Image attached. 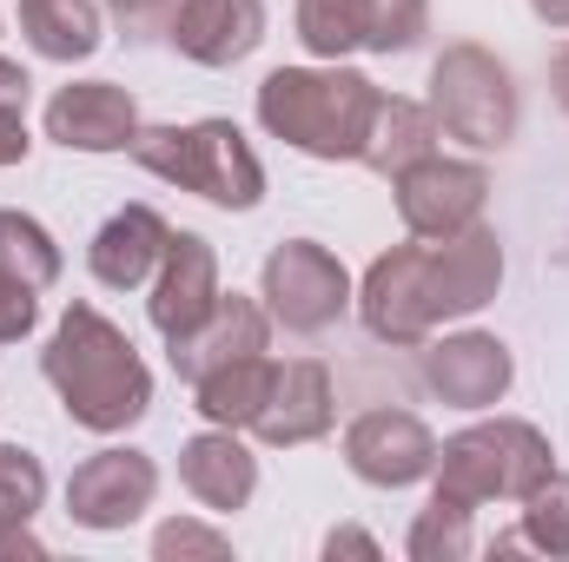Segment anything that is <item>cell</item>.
<instances>
[{"label": "cell", "mask_w": 569, "mask_h": 562, "mask_svg": "<svg viewBox=\"0 0 569 562\" xmlns=\"http://www.w3.org/2000/svg\"><path fill=\"white\" fill-rule=\"evenodd\" d=\"M557 470V450L537 423L523 418H483L457 436L437 443V490L430 496H450L463 510H483V503H523L543 476Z\"/></svg>", "instance_id": "cell-4"}, {"label": "cell", "mask_w": 569, "mask_h": 562, "mask_svg": "<svg viewBox=\"0 0 569 562\" xmlns=\"http://www.w3.org/2000/svg\"><path fill=\"white\" fill-rule=\"evenodd\" d=\"M172 7H179V0H107V13H113L120 27H166Z\"/></svg>", "instance_id": "cell-31"}, {"label": "cell", "mask_w": 569, "mask_h": 562, "mask_svg": "<svg viewBox=\"0 0 569 562\" xmlns=\"http://www.w3.org/2000/svg\"><path fill=\"white\" fill-rule=\"evenodd\" d=\"M345 463L378 490H411L437 470V436L418 411H365L345 430Z\"/></svg>", "instance_id": "cell-11"}, {"label": "cell", "mask_w": 569, "mask_h": 562, "mask_svg": "<svg viewBox=\"0 0 569 562\" xmlns=\"http://www.w3.org/2000/svg\"><path fill=\"white\" fill-rule=\"evenodd\" d=\"M331 418H338L331 371L318 358H291V364H279V378H272V398H266V411L252 423V436L272 443V450H298V443H318L331 430Z\"/></svg>", "instance_id": "cell-16"}, {"label": "cell", "mask_w": 569, "mask_h": 562, "mask_svg": "<svg viewBox=\"0 0 569 562\" xmlns=\"http://www.w3.org/2000/svg\"><path fill=\"white\" fill-rule=\"evenodd\" d=\"M503 284V239L470 225L457 239H411L371 259L358 284V318L378 344H425L437 324L477 318Z\"/></svg>", "instance_id": "cell-1"}, {"label": "cell", "mask_w": 569, "mask_h": 562, "mask_svg": "<svg viewBox=\"0 0 569 562\" xmlns=\"http://www.w3.org/2000/svg\"><path fill=\"white\" fill-rule=\"evenodd\" d=\"M398 192V219L411 239H457L470 225H483V205H490V172L477 159H443L430 152L411 172L391 179Z\"/></svg>", "instance_id": "cell-8"}, {"label": "cell", "mask_w": 569, "mask_h": 562, "mask_svg": "<svg viewBox=\"0 0 569 562\" xmlns=\"http://www.w3.org/2000/svg\"><path fill=\"white\" fill-rule=\"evenodd\" d=\"M40 371L60 391V411L93 436H120L152 411V371L133 351V338L100 304H67L60 311V324L40 351Z\"/></svg>", "instance_id": "cell-2"}, {"label": "cell", "mask_w": 569, "mask_h": 562, "mask_svg": "<svg viewBox=\"0 0 569 562\" xmlns=\"http://www.w3.org/2000/svg\"><path fill=\"white\" fill-rule=\"evenodd\" d=\"M411 562H470L477 536H470V510L450 496H430V510H418L411 536H405Z\"/></svg>", "instance_id": "cell-25"}, {"label": "cell", "mask_w": 569, "mask_h": 562, "mask_svg": "<svg viewBox=\"0 0 569 562\" xmlns=\"http://www.w3.org/2000/svg\"><path fill=\"white\" fill-rule=\"evenodd\" d=\"M179 483L212 510V516H232V510H246L252 496H259V456L239 443V430H199V436H186V450H179Z\"/></svg>", "instance_id": "cell-17"}, {"label": "cell", "mask_w": 569, "mask_h": 562, "mask_svg": "<svg viewBox=\"0 0 569 562\" xmlns=\"http://www.w3.org/2000/svg\"><path fill=\"white\" fill-rule=\"evenodd\" d=\"M272 378H279V364L266 351L232 358V364H219V371H206L192 384V398H199L192 411L206 423H219V430H252L259 411H266V398H272Z\"/></svg>", "instance_id": "cell-20"}, {"label": "cell", "mask_w": 569, "mask_h": 562, "mask_svg": "<svg viewBox=\"0 0 569 562\" xmlns=\"http://www.w3.org/2000/svg\"><path fill=\"white\" fill-rule=\"evenodd\" d=\"M20 33L40 60H93L100 53V7L93 0H20Z\"/></svg>", "instance_id": "cell-21"}, {"label": "cell", "mask_w": 569, "mask_h": 562, "mask_svg": "<svg viewBox=\"0 0 569 562\" xmlns=\"http://www.w3.org/2000/svg\"><path fill=\"white\" fill-rule=\"evenodd\" d=\"M291 20L311 60H345L365 47V0H298Z\"/></svg>", "instance_id": "cell-23"}, {"label": "cell", "mask_w": 569, "mask_h": 562, "mask_svg": "<svg viewBox=\"0 0 569 562\" xmlns=\"http://www.w3.org/2000/svg\"><path fill=\"white\" fill-rule=\"evenodd\" d=\"M418 351H425V391L457 411L503 404V391L517 378V358L497 331H450V338H425Z\"/></svg>", "instance_id": "cell-10"}, {"label": "cell", "mask_w": 569, "mask_h": 562, "mask_svg": "<svg viewBox=\"0 0 569 562\" xmlns=\"http://www.w3.org/2000/svg\"><path fill=\"white\" fill-rule=\"evenodd\" d=\"M152 556L159 562H186V556H206V562H226L232 556V536L212 530V523H192V516H172L152 530Z\"/></svg>", "instance_id": "cell-29"}, {"label": "cell", "mask_w": 569, "mask_h": 562, "mask_svg": "<svg viewBox=\"0 0 569 562\" xmlns=\"http://www.w3.org/2000/svg\"><path fill=\"white\" fill-rule=\"evenodd\" d=\"M430 27V0H365V53H411Z\"/></svg>", "instance_id": "cell-26"}, {"label": "cell", "mask_w": 569, "mask_h": 562, "mask_svg": "<svg viewBox=\"0 0 569 562\" xmlns=\"http://www.w3.org/2000/svg\"><path fill=\"white\" fill-rule=\"evenodd\" d=\"M517 543L537 550V556H569V470H550V476L523 496Z\"/></svg>", "instance_id": "cell-24"}, {"label": "cell", "mask_w": 569, "mask_h": 562, "mask_svg": "<svg viewBox=\"0 0 569 562\" xmlns=\"http://www.w3.org/2000/svg\"><path fill=\"white\" fill-rule=\"evenodd\" d=\"M166 239H172V225H166L152 205H120V212L93 232L87 272L107 284V291H140V284H152L159 259H166Z\"/></svg>", "instance_id": "cell-18"}, {"label": "cell", "mask_w": 569, "mask_h": 562, "mask_svg": "<svg viewBox=\"0 0 569 562\" xmlns=\"http://www.w3.org/2000/svg\"><path fill=\"white\" fill-rule=\"evenodd\" d=\"M437 140H443V127H437V113H430V107L405 100V93H385V100H378V113H371V133H365L358 165H371L378 179H398V172H411L418 159H430Z\"/></svg>", "instance_id": "cell-19"}, {"label": "cell", "mask_w": 569, "mask_h": 562, "mask_svg": "<svg viewBox=\"0 0 569 562\" xmlns=\"http://www.w3.org/2000/svg\"><path fill=\"white\" fill-rule=\"evenodd\" d=\"M385 87L345 60H318V67H279L259 80V127L284 140L305 159H358L371 113H378Z\"/></svg>", "instance_id": "cell-3"}, {"label": "cell", "mask_w": 569, "mask_h": 562, "mask_svg": "<svg viewBox=\"0 0 569 562\" xmlns=\"http://www.w3.org/2000/svg\"><path fill=\"white\" fill-rule=\"evenodd\" d=\"M530 13H537L543 27H569V0H530Z\"/></svg>", "instance_id": "cell-34"}, {"label": "cell", "mask_w": 569, "mask_h": 562, "mask_svg": "<svg viewBox=\"0 0 569 562\" xmlns=\"http://www.w3.org/2000/svg\"><path fill=\"white\" fill-rule=\"evenodd\" d=\"M212 304H219V252H212V239L172 232V239H166V259H159V272H152V298H146L152 331L172 344V338H186Z\"/></svg>", "instance_id": "cell-12"}, {"label": "cell", "mask_w": 569, "mask_h": 562, "mask_svg": "<svg viewBox=\"0 0 569 562\" xmlns=\"http://www.w3.org/2000/svg\"><path fill=\"white\" fill-rule=\"evenodd\" d=\"M166 40L192 67H239L266 40V0H179Z\"/></svg>", "instance_id": "cell-14"}, {"label": "cell", "mask_w": 569, "mask_h": 562, "mask_svg": "<svg viewBox=\"0 0 569 562\" xmlns=\"http://www.w3.org/2000/svg\"><path fill=\"white\" fill-rule=\"evenodd\" d=\"M259 298H266L272 324L298 331V338L331 331V324L358 304L351 272H345L338 252L318 245V239H284V245H272V259H266V272H259Z\"/></svg>", "instance_id": "cell-7"}, {"label": "cell", "mask_w": 569, "mask_h": 562, "mask_svg": "<svg viewBox=\"0 0 569 562\" xmlns=\"http://www.w3.org/2000/svg\"><path fill=\"white\" fill-rule=\"evenodd\" d=\"M0 556H47V543L27 523H0Z\"/></svg>", "instance_id": "cell-33"}, {"label": "cell", "mask_w": 569, "mask_h": 562, "mask_svg": "<svg viewBox=\"0 0 569 562\" xmlns=\"http://www.w3.org/2000/svg\"><path fill=\"white\" fill-rule=\"evenodd\" d=\"M550 87H557V107L569 113V47L557 53V60H550Z\"/></svg>", "instance_id": "cell-35"}, {"label": "cell", "mask_w": 569, "mask_h": 562, "mask_svg": "<svg viewBox=\"0 0 569 562\" xmlns=\"http://www.w3.org/2000/svg\"><path fill=\"white\" fill-rule=\"evenodd\" d=\"M152 179L212 199L219 212H252L266 199V165L246 145L232 120H192V127H140V140L127 145Z\"/></svg>", "instance_id": "cell-5"}, {"label": "cell", "mask_w": 569, "mask_h": 562, "mask_svg": "<svg viewBox=\"0 0 569 562\" xmlns=\"http://www.w3.org/2000/svg\"><path fill=\"white\" fill-rule=\"evenodd\" d=\"M266 338H272V311H266L259 298L219 291V304H212L186 338H172L166 351H172V371H179L186 384H199L206 371H219V364H232V358L266 351Z\"/></svg>", "instance_id": "cell-15"}, {"label": "cell", "mask_w": 569, "mask_h": 562, "mask_svg": "<svg viewBox=\"0 0 569 562\" xmlns=\"http://www.w3.org/2000/svg\"><path fill=\"white\" fill-rule=\"evenodd\" d=\"M47 503V470L33 450L0 443V523H33Z\"/></svg>", "instance_id": "cell-27"}, {"label": "cell", "mask_w": 569, "mask_h": 562, "mask_svg": "<svg viewBox=\"0 0 569 562\" xmlns=\"http://www.w3.org/2000/svg\"><path fill=\"white\" fill-rule=\"evenodd\" d=\"M325 556L338 562V556H378V536H365V530H331V536H325Z\"/></svg>", "instance_id": "cell-32"}, {"label": "cell", "mask_w": 569, "mask_h": 562, "mask_svg": "<svg viewBox=\"0 0 569 562\" xmlns=\"http://www.w3.org/2000/svg\"><path fill=\"white\" fill-rule=\"evenodd\" d=\"M60 245H53V232L33 219V212H13V205H0V279L27 284V291H47V284L60 279Z\"/></svg>", "instance_id": "cell-22"}, {"label": "cell", "mask_w": 569, "mask_h": 562, "mask_svg": "<svg viewBox=\"0 0 569 562\" xmlns=\"http://www.w3.org/2000/svg\"><path fill=\"white\" fill-rule=\"evenodd\" d=\"M430 113L450 140H463L470 152H503L517 140V120H523V100H517V80L510 67L477 47V40H457L437 53L430 67Z\"/></svg>", "instance_id": "cell-6"}, {"label": "cell", "mask_w": 569, "mask_h": 562, "mask_svg": "<svg viewBox=\"0 0 569 562\" xmlns=\"http://www.w3.org/2000/svg\"><path fill=\"white\" fill-rule=\"evenodd\" d=\"M159 496V463L133 450V443H113V450H93L73 476H67V516L80 530H127L140 523Z\"/></svg>", "instance_id": "cell-9"}, {"label": "cell", "mask_w": 569, "mask_h": 562, "mask_svg": "<svg viewBox=\"0 0 569 562\" xmlns=\"http://www.w3.org/2000/svg\"><path fill=\"white\" fill-rule=\"evenodd\" d=\"M47 140L67 152H127L140 140V107L113 80H73L47 100Z\"/></svg>", "instance_id": "cell-13"}, {"label": "cell", "mask_w": 569, "mask_h": 562, "mask_svg": "<svg viewBox=\"0 0 569 562\" xmlns=\"http://www.w3.org/2000/svg\"><path fill=\"white\" fill-rule=\"evenodd\" d=\"M33 324H40V291L0 279V344H20Z\"/></svg>", "instance_id": "cell-30"}, {"label": "cell", "mask_w": 569, "mask_h": 562, "mask_svg": "<svg viewBox=\"0 0 569 562\" xmlns=\"http://www.w3.org/2000/svg\"><path fill=\"white\" fill-rule=\"evenodd\" d=\"M27 100H33V80L20 73V60L0 53V165H20L27 159Z\"/></svg>", "instance_id": "cell-28"}]
</instances>
